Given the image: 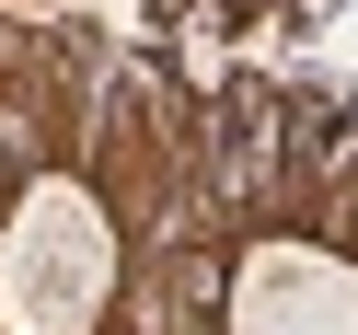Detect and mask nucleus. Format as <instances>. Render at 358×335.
<instances>
[{
	"label": "nucleus",
	"instance_id": "obj_1",
	"mask_svg": "<svg viewBox=\"0 0 358 335\" xmlns=\"http://www.w3.org/2000/svg\"><path fill=\"white\" fill-rule=\"evenodd\" d=\"M104 301H116V220L70 173L24 185L0 231V335H93Z\"/></svg>",
	"mask_w": 358,
	"mask_h": 335
},
{
	"label": "nucleus",
	"instance_id": "obj_2",
	"mask_svg": "<svg viewBox=\"0 0 358 335\" xmlns=\"http://www.w3.org/2000/svg\"><path fill=\"white\" fill-rule=\"evenodd\" d=\"M231 335H358V266L266 243L231 278Z\"/></svg>",
	"mask_w": 358,
	"mask_h": 335
}]
</instances>
